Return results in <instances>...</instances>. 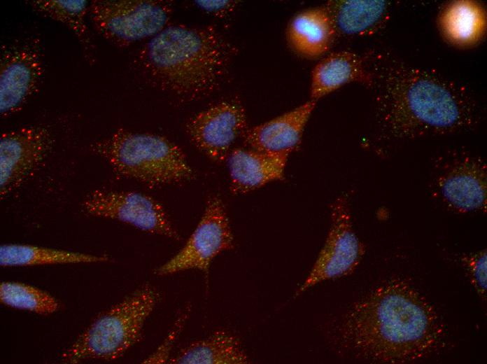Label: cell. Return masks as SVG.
<instances>
[{
	"label": "cell",
	"mask_w": 487,
	"mask_h": 364,
	"mask_svg": "<svg viewBox=\"0 0 487 364\" xmlns=\"http://www.w3.org/2000/svg\"><path fill=\"white\" fill-rule=\"evenodd\" d=\"M444 336V324L432 305L400 279L383 283L355 302L339 327L345 347L377 363L423 359L439 348Z\"/></svg>",
	"instance_id": "6da1fadb"
},
{
	"label": "cell",
	"mask_w": 487,
	"mask_h": 364,
	"mask_svg": "<svg viewBox=\"0 0 487 364\" xmlns=\"http://www.w3.org/2000/svg\"><path fill=\"white\" fill-rule=\"evenodd\" d=\"M378 115L383 130L397 139L444 134L471 125L472 104L439 76L403 64L390 65L379 78Z\"/></svg>",
	"instance_id": "7a4b0ae2"
},
{
	"label": "cell",
	"mask_w": 487,
	"mask_h": 364,
	"mask_svg": "<svg viewBox=\"0 0 487 364\" xmlns=\"http://www.w3.org/2000/svg\"><path fill=\"white\" fill-rule=\"evenodd\" d=\"M232 55L231 46L213 28L169 24L143 47L139 64L157 88L189 101L220 86Z\"/></svg>",
	"instance_id": "3957f363"
},
{
	"label": "cell",
	"mask_w": 487,
	"mask_h": 364,
	"mask_svg": "<svg viewBox=\"0 0 487 364\" xmlns=\"http://www.w3.org/2000/svg\"><path fill=\"white\" fill-rule=\"evenodd\" d=\"M90 149L117 174L149 187L182 183L195 177L183 150L161 135L120 129L94 142Z\"/></svg>",
	"instance_id": "277c9868"
},
{
	"label": "cell",
	"mask_w": 487,
	"mask_h": 364,
	"mask_svg": "<svg viewBox=\"0 0 487 364\" xmlns=\"http://www.w3.org/2000/svg\"><path fill=\"white\" fill-rule=\"evenodd\" d=\"M160 299L153 286H141L97 317L62 353V360L77 363L122 356L141 339L144 323Z\"/></svg>",
	"instance_id": "5b68a950"
},
{
	"label": "cell",
	"mask_w": 487,
	"mask_h": 364,
	"mask_svg": "<svg viewBox=\"0 0 487 364\" xmlns=\"http://www.w3.org/2000/svg\"><path fill=\"white\" fill-rule=\"evenodd\" d=\"M89 14L95 30L119 46L153 38L169 24L171 5L159 0H94Z\"/></svg>",
	"instance_id": "8992f818"
},
{
	"label": "cell",
	"mask_w": 487,
	"mask_h": 364,
	"mask_svg": "<svg viewBox=\"0 0 487 364\" xmlns=\"http://www.w3.org/2000/svg\"><path fill=\"white\" fill-rule=\"evenodd\" d=\"M364 251L353 227L348 198L340 195L331 205V224L324 245L295 296L318 283L353 272Z\"/></svg>",
	"instance_id": "52a82bcc"
},
{
	"label": "cell",
	"mask_w": 487,
	"mask_h": 364,
	"mask_svg": "<svg viewBox=\"0 0 487 364\" xmlns=\"http://www.w3.org/2000/svg\"><path fill=\"white\" fill-rule=\"evenodd\" d=\"M233 248L234 237L225 205L218 197L213 196L185 244L155 274L165 276L195 269L207 274L214 258Z\"/></svg>",
	"instance_id": "ba28073f"
},
{
	"label": "cell",
	"mask_w": 487,
	"mask_h": 364,
	"mask_svg": "<svg viewBox=\"0 0 487 364\" xmlns=\"http://www.w3.org/2000/svg\"><path fill=\"white\" fill-rule=\"evenodd\" d=\"M81 206L90 216L115 220L142 231L180 239L161 204L146 194L97 189L85 196Z\"/></svg>",
	"instance_id": "9c48e42d"
},
{
	"label": "cell",
	"mask_w": 487,
	"mask_h": 364,
	"mask_svg": "<svg viewBox=\"0 0 487 364\" xmlns=\"http://www.w3.org/2000/svg\"><path fill=\"white\" fill-rule=\"evenodd\" d=\"M44 73L40 43L36 38L1 48L0 113L3 117L19 111L38 91Z\"/></svg>",
	"instance_id": "30bf717a"
},
{
	"label": "cell",
	"mask_w": 487,
	"mask_h": 364,
	"mask_svg": "<svg viewBox=\"0 0 487 364\" xmlns=\"http://www.w3.org/2000/svg\"><path fill=\"white\" fill-rule=\"evenodd\" d=\"M433 188L451 209L460 213L486 211L487 167L479 158H449L435 171Z\"/></svg>",
	"instance_id": "8fae6325"
},
{
	"label": "cell",
	"mask_w": 487,
	"mask_h": 364,
	"mask_svg": "<svg viewBox=\"0 0 487 364\" xmlns=\"http://www.w3.org/2000/svg\"><path fill=\"white\" fill-rule=\"evenodd\" d=\"M52 132L43 126L6 132L0 138V194L20 186L45 160L53 147Z\"/></svg>",
	"instance_id": "7c38bea8"
},
{
	"label": "cell",
	"mask_w": 487,
	"mask_h": 364,
	"mask_svg": "<svg viewBox=\"0 0 487 364\" xmlns=\"http://www.w3.org/2000/svg\"><path fill=\"white\" fill-rule=\"evenodd\" d=\"M244 106L235 100L219 102L193 116L186 125L194 145L210 159H227L236 140L247 130Z\"/></svg>",
	"instance_id": "4fadbf2b"
},
{
	"label": "cell",
	"mask_w": 487,
	"mask_h": 364,
	"mask_svg": "<svg viewBox=\"0 0 487 364\" xmlns=\"http://www.w3.org/2000/svg\"><path fill=\"white\" fill-rule=\"evenodd\" d=\"M316 102L302 105L265 122L248 129L244 136L250 148L289 155L299 145Z\"/></svg>",
	"instance_id": "5bb4252c"
},
{
	"label": "cell",
	"mask_w": 487,
	"mask_h": 364,
	"mask_svg": "<svg viewBox=\"0 0 487 364\" xmlns=\"http://www.w3.org/2000/svg\"><path fill=\"white\" fill-rule=\"evenodd\" d=\"M288 157L252 148L232 150L227 158L232 191L246 193L283 179Z\"/></svg>",
	"instance_id": "9a60e30c"
},
{
	"label": "cell",
	"mask_w": 487,
	"mask_h": 364,
	"mask_svg": "<svg viewBox=\"0 0 487 364\" xmlns=\"http://www.w3.org/2000/svg\"><path fill=\"white\" fill-rule=\"evenodd\" d=\"M337 32L326 10L311 8L297 14L287 29L290 47L306 58L318 57L330 48Z\"/></svg>",
	"instance_id": "2e32d148"
},
{
	"label": "cell",
	"mask_w": 487,
	"mask_h": 364,
	"mask_svg": "<svg viewBox=\"0 0 487 364\" xmlns=\"http://www.w3.org/2000/svg\"><path fill=\"white\" fill-rule=\"evenodd\" d=\"M354 81H371L361 58L356 53L347 50L332 52L313 69L311 100L317 102L344 85Z\"/></svg>",
	"instance_id": "e0dca14e"
},
{
	"label": "cell",
	"mask_w": 487,
	"mask_h": 364,
	"mask_svg": "<svg viewBox=\"0 0 487 364\" xmlns=\"http://www.w3.org/2000/svg\"><path fill=\"white\" fill-rule=\"evenodd\" d=\"M174 364H246L250 360L239 340L231 333L218 330L194 342L169 360Z\"/></svg>",
	"instance_id": "ac0fdd59"
},
{
	"label": "cell",
	"mask_w": 487,
	"mask_h": 364,
	"mask_svg": "<svg viewBox=\"0 0 487 364\" xmlns=\"http://www.w3.org/2000/svg\"><path fill=\"white\" fill-rule=\"evenodd\" d=\"M387 5L383 0H332L323 8L337 33L353 35L373 31L383 20Z\"/></svg>",
	"instance_id": "d6986e66"
},
{
	"label": "cell",
	"mask_w": 487,
	"mask_h": 364,
	"mask_svg": "<svg viewBox=\"0 0 487 364\" xmlns=\"http://www.w3.org/2000/svg\"><path fill=\"white\" fill-rule=\"evenodd\" d=\"M446 38L452 43L467 46L478 42L486 29L484 9L471 1H457L449 5L440 18Z\"/></svg>",
	"instance_id": "ffe728a7"
},
{
	"label": "cell",
	"mask_w": 487,
	"mask_h": 364,
	"mask_svg": "<svg viewBox=\"0 0 487 364\" xmlns=\"http://www.w3.org/2000/svg\"><path fill=\"white\" fill-rule=\"evenodd\" d=\"M106 255H97L29 244H9L0 246V264L3 267L104 262Z\"/></svg>",
	"instance_id": "44dd1931"
},
{
	"label": "cell",
	"mask_w": 487,
	"mask_h": 364,
	"mask_svg": "<svg viewBox=\"0 0 487 364\" xmlns=\"http://www.w3.org/2000/svg\"><path fill=\"white\" fill-rule=\"evenodd\" d=\"M30 5L37 13L65 24L76 36L85 52H92L93 45L86 22L90 6L87 1L34 0Z\"/></svg>",
	"instance_id": "7402d4cb"
},
{
	"label": "cell",
	"mask_w": 487,
	"mask_h": 364,
	"mask_svg": "<svg viewBox=\"0 0 487 364\" xmlns=\"http://www.w3.org/2000/svg\"><path fill=\"white\" fill-rule=\"evenodd\" d=\"M0 300L10 307L48 315L60 309L59 301L50 293L24 283L3 281Z\"/></svg>",
	"instance_id": "603a6c76"
},
{
	"label": "cell",
	"mask_w": 487,
	"mask_h": 364,
	"mask_svg": "<svg viewBox=\"0 0 487 364\" xmlns=\"http://www.w3.org/2000/svg\"><path fill=\"white\" fill-rule=\"evenodd\" d=\"M462 261L478 294L486 298L487 288V253L482 249L465 255Z\"/></svg>",
	"instance_id": "cb8c5ba5"
},
{
	"label": "cell",
	"mask_w": 487,
	"mask_h": 364,
	"mask_svg": "<svg viewBox=\"0 0 487 364\" xmlns=\"http://www.w3.org/2000/svg\"><path fill=\"white\" fill-rule=\"evenodd\" d=\"M195 3L204 13L216 17L227 15L237 4L235 1L230 0H197Z\"/></svg>",
	"instance_id": "d4e9b609"
}]
</instances>
